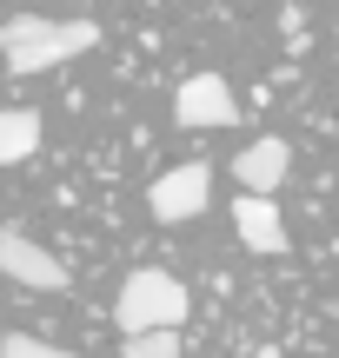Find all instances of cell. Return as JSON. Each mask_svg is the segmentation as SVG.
I'll return each mask as SVG.
<instances>
[{"label":"cell","instance_id":"5","mask_svg":"<svg viewBox=\"0 0 339 358\" xmlns=\"http://www.w3.org/2000/svg\"><path fill=\"white\" fill-rule=\"evenodd\" d=\"M173 120L180 127H240V93L226 87V73H186L173 93Z\"/></svg>","mask_w":339,"mask_h":358},{"label":"cell","instance_id":"3","mask_svg":"<svg viewBox=\"0 0 339 358\" xmlns=\"http://www.w3.org/2000/svg\"><path fill=\"white\" fill-rule=\"evenodd\" d=\"M213 199V173L200 166V159H186V166L160 173L153 186H146V213L160 219V226H186V219H200Z\"/></svg>","mask_w":339,"mask_h":358},{"label":"cell","instance_id":"11","mask_svg":"<svg viewBox=\"0 0 339 358\" xmlns=\"http://www.w3.org/2000/svg\"><path fill=\"white\" fill-rule=\"evenodd\" d=\"M253 358H286V352H279V345H260V352H253Z\"/></svg>","mask_w":339,"mask_h":358},{"label":"cell","instance_id":"1","mask_svg":"<svg viewBox=\"0 0 339 358\" xmlns=\"http://www.w3.org/2000/svg\"><path fill=\"white\" fill-rule=\"evenodd\" d=\"M100 47V20H47V13H13V20H0V60H7V73H53V66L80 60V53Z\"/></svg>","mask_w":339,"mask_h":358},{"label":"cell","instance_id":"2","mask_svg":"<svg viewBox=\"0 0 339 358\" xmlns=\"http://www.w3.org/2000/svg\"><path fill=\"white\" fill-rule=\"evenodd\" d=\"M186 312H193V292H186L173 272H160V266L127 272V285H120V299H113V325L120 332H180Z\"/></svg>","mask_w":339,"mask_h":358},{"label":"cell","instance_id":"6","mask_svg":"<svg viewBox=\"0 0 339 358\" xmlns=\"http://www.w3.org/2000/svg\"><path fill=\"white\" fill-rule=\"evenodd\" d=\"M233 232H240V245L260 252V259H286L293 252V232H286V219H279L273 192H240L233 199Z\"/></svg>","mask_w":339,"mask_h":358},{"label":"cell","instance_id":"9","mask_svg":"<svg viewBox=\"0 0 339 358\" xmlns=\"http://www.w3.org/2000/svg\"><path fill=\"white\" fill-rule=\"evenodd\" d=\"M120 358H186V345H180V332H127Z\"/></svg>","mask_w":339,"mask_h":358},{"label":"cell","instance_id":"8","mask_svg":"<svg viewBox=\"0 0 339 358\" xmlns=\"http://www.w3.org/2000/svg\"><path fill=\"white\" fill-rule=\"evenodd\" d=\"M34 146H40V113H27V106H0V166L34 159Z\"/></svg>","mask_w":339,"mask_h":358},{"label":"cell","instance_id":"10","mask_svg":"<svg viewBox=\"0 0 339 358\" xmlns=\"http://www.w3.org/2000/svg\"><path fill=\"white\" fill-rule=\"evenodd\" d=\"M0 358H80L53 338H34V332H0Z\"/></svg>","mask_w":339,"mask_h":358},{"label":"cell","instance_id":"7","mask_svg":"<svg viewBox=\"0 0 339 358\" xmlns=\"http://www.w3.org/2000/svg\"><path fill=\"white\" fill-rule=\"evenodd\" d=\"M286 173H293V146L279 140V133H266V140H253V146H240V153H233L240 192H279V186H286Z\"/></svg>","mask_w":339,"mask_h":358},{"label":"cell","instance_id":"4","mask_svg":"<svg viewBox=\"0 0 339 358\" xmlns=\"http://www.w3.org/2000/svg\"><path fill=\"white\" fill-rule=\"evenodd\" d=\"M0 279L27 285V292H67V266L20 226H0Z\"/></svg>","mask_w":339,"mask_h":358}]
</instances>
